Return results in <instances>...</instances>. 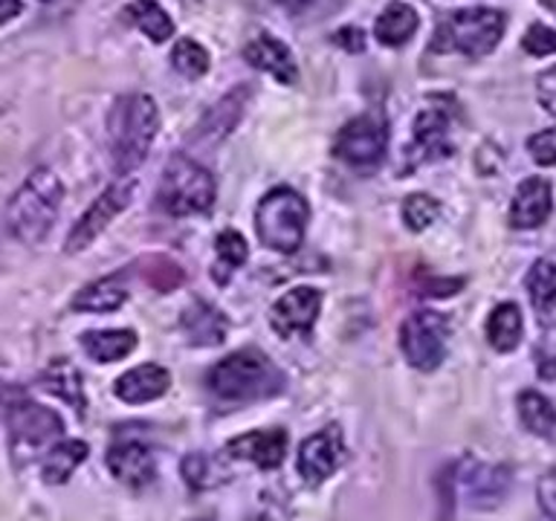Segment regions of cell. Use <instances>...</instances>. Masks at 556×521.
Wrapping results in <instances>:
<instances>
[{
    "label": "cell",
    "mask_w": 556,
    "mask_h": 521,
    "mask_svg": "<svg viewBox=\"0 0 556 521\" xmlns=\"http://www.w3.org/2000/svg\"><path fill=\"white\" fill-rule=\"evenodd\" d=\"M247 99H250V87H238L232 93H226L212 111L203 113V119L198 122V128L191 134V142L194 145H215V142L229 137L241 119Z\"/></svg>",
    "instance_id": "e0dca14e"
},
{
    "label": "cell",
    "mask_w": 556,
    "mask_h": 521,
    "mask_svg": "<svg viewBox=\"0 0 556 521\" xmlns=\"http://www.w3.org/2000/svg\"><path fill=\"white\" fill-rule=\"evenodd\" d=\"M536 93H539V102H542V107L556 116V67L545 69V73L539 76Z\"/></svg>",
    "instance_id": "f35d334b"
},
{
    "label": "cell",
    "mask_w": 556,
    "mask_h": 521,
    "mask_svg": "<svg viewBox=\"0 0 556 521\" xmlns=\"http://www.w3.org/2000/svg\"><path fill=\"white\" fill-rule=\"evenodd\" d=\"M545 3H547V7H551V9H554V12H556V0H545Z\"/></svg>",
    "instance_id": "ee69618b"
},
{
    "label": "cell",
    "mask_w": 556,
    "mask_h": 521,
    "mask_svg": "<svg viewBox=\"0 0 556 521\" xmlns=\"http://www.w3.org/2000/svg\"><path fill=\"white\" fill-rule=\"evenodd\" d=\"M125 276L128 272H113V276H104L93 284L81 287L73 302H70V310L76 313H113L119 310L125 298H128V284H125Z\"/></svg>",
    "instance_id": "7402d4cb"
},
{
    "label": "cell",
    "mask_w": 556,
    "mask_h": 521,
    "mask_svg": "<svg viewBox=\"0 0 556 521\" xmlns=\"http://www.w3.org/2000/svg\"><path fill=\"white\" fill-rule=\"evenodd\" d=\"M134 189H137V182L130 180V177H119L116 182H111V186H108V189L93 200V206L87 208L85 215L76 220V226L70 229L64 252L87 250V246H90V243H93L96 238L111 226L113 217L122 215V212L130 206Z\"/></svg>",
    "instance_id": "30bf717a"
},
{
    "label": "cell",
    "mask_w": 556,
    "mask_h": 521,
    "mask_svg": "<svg viewBox=\"0 0 556 521\" xmlns=\"http://www.w3.org/2000/svg\"><path fill=\"white\" fill-rule=\"evenodd\" d=\"M441 215V203L432 194H408L403 200V220L412 232H424Z\"/></svg>",
    "instance_id": "836d02e7"
},
{
    "label": "cell",
    "mask_w": 556,
    "mask_h": 521,
    "mask_svg": "<svg viewBox=\"0 0 556 521\" xmlns=\"http://www.w3.org/2000/svg\"><path fill=\"white\" fill-rule=\"evenodd\" d=\"M172 385V373L163 365H139V368H130L113 382V394L128 403V406H142V403H151V399L163 397L165 391Z\"/></svg>",
    "instance_id": "ac0fdd59"
},
{
    "label": "cell",
    "mask_w": 556,
    "mask_h": 521,
    "mask_svg": "<svg viewBox=\"0 0 556 521\" xmlns=\"http://www.w3.org/2000/svg\"><path fill=\"white\" fill-rule=\"evenodd\" d=\"M180 472H182V481L191 486V490H215L226 481V469L220 467V460L206 455V452H191L186 458L180 460Z\"/></svg>",
    "instance_id": "4dcf8cb0"
},
{
    "label": "cell",
    "mask_w": 556,
    "mask_h": 521,
    "mask_svg": "<svg viewBox=\"0 0 556 521\" xmlns=\"http://www.w3.org/2000/svg\"><path fill=\"white\" fill-rule=\"evenodd\" d=\"M172 64L177 67V73H182L186 78H200L208 69V52L203 50L198 41L182 38V41L174 43Z\"/></svg>",
    "instance_id": "e575fe53"
},
{
    "label": "cell",
    "mask_w": 556,
    "mask_h": 521,
    "mask_svg": "<svg viewBox=\"0 0 556 521\" xmlns=\"http://www.w3.org/2000/svg\"><path fill=\"white\" fill-rule=\"evenodd\" d=\"M156 200L172 217L206 215L212 203H215V180L191 156L177 154L165 165Z\"/></svg>",
    "instance_id": "52a82bcc"
},
{
    "label": "cell",
    "mask_w": 556,
    "mask_h": 521,
    "mask_svg": "<svg viewBox=\"0 0 556 521\" xmlns=\"http://www.w3.org/2000/svg\"><path fill=\"white\" fill-rule=\"evenodd\" d=\"M208 389L229 403L269 399L285 391V373L278 371L264 351L241 347V351L224 356L208 371Z\"/></svg>",
    "instance_id": "7a4b0ae2"
},
{
    "label": "cell",
    "mask_w": 556,
    "mask_h": 521,
    "mask_svg": "<svg viewBox=\"0 0 556 521\" xmlns=\"http://www.w3.org/2000/svg\"><path fill=\"white\" fill-rule=\"evenodd\" d=\"M226 452L238 460H250L261 469L281 467L287 452V432L285 429H264V432L238 434L226 443Z\"/></svg>",
    "instance_id": "2e32d148"
},
{
    "label": "cell",
    "mask_w": 556,
    "mask_h": 521,
    "mask_svg": "<svg viewBox=\"0 0 556 521\" xmlns=\"http://www.w3.org/2000/svg\"><path fill=\"white\" fill-rule=\"evenodd\" d=\"M458 493L464 501L476 510H493L504 501V495L510 493V469L495 467V463H481L476 458H464L458 463V475H455Z\"/></svg>",
    "instance_id": "8fae6325"
},
{
    "label": "cell",
    "mask_w": 556,
    "mask_h": 521,
    "mask_svg": "<svg viewBox=\"0 0 556 521\" xmlns=\"http://www.w3.org/2000/svg\"><path fill=\"white\" fill-rule=\"evenodd\" d=\"M130 272H137L148 287H154L156 293H172L186 281V272H182L180 264L165 258V255H146V258L134 260Z\"/></svg>",
    "instance_id": "f1b7e54d"
},
{
    "label": "cell",
    "mask_w": 556,
    "mask_h": 521,
    "mask_svg": "<svg viewBox=\"0 0 556 521\" xmlns=\"http://www.w3.org/2000/svg\"><path fill=\"white\" fill-rule=\"evenodd\" d=\"M180 328L191 345L215 347V345H224L229 321H226V316L217 310L215 304L198 298V302H191L189 307L182 310Z\"/></svg>",
    "instance_id": "d6986e66"
},
{
    "label": "cell",
    "mask_w": 556,
    "mask_h": 521,
    "mask_svg": "<svg viewBox=\"0 0 556 521\" xmlns=\"http://www.w3.org/2000/svg\"><path fill=\"white\" fill-rule=\"evenodd\" d=\"M321 293L313 287H293L287 290L269 310V325L278 336H311L313 325L319 319Z\"/></svg>",
    "instance_id": "4fadbf2b"
},
{
    "label": "cell",
    "mask_w": 556,
    "mask_h": 521,
    "mask_svg": "<svg viewBox=\"0 0 556 521\" xmlns=\"http://www.w3.org/2000/svg\"><path fill=\"white\" fill-rule=\"evenodd\" d=\"M307 220H311V206L299 191L273 189L258 200L255 206V232L258 241L273 252H295L302 246L304 232H307Z\"/></svg>",
    "instance_id": "8992f818"
},
{
    "label": "cell",
    "mask_w": 556,
    "mask_h": 521,
    "mask_svg": "<svg viewBox=\"0 0 556 521\" xmlns=\"http://www.w3.org/2000/svg\"><path fill=\"white\" fill-rule=\"evenodd\" d=\"M38 385H41L47 394L52 397L64 399L67 406H73L78 415H85L87 411V397H85V382H81V373L70 359L59 356V359H52L47 368L38 377Z\"/></svg>",
    "instance_id": "603a6c76"
},
{
    "label": "cell",
    "mask_w": 556,
    "mask_h": 521,
    "mask_svg": "<svg viewBox=\"0 0 556 521\" xmlns=\"http://www.w3.org/2000/svg\"><path fill=\"white\" fill-rule=\"evenodd\" d=\"M504 15L498 9L472 7L455 9L438 21L432 38V52H460L467 59H481L495 50L504 35Z\"/></svg>",
    "instance_id": "5b68a950"
},
{
    "label": "cell",
    "mask_w": 556,
    "mask_h": 521,
    "mask_svg": "<svg viewBox=\"0 0 556 521\" xmlns=\"http://www.w3.org/2000/svg\"><path fill=\"white\" fill-rule=\"evenodd\" d=\"M536 495H539V507H542V512L551 516V519H556V469H547L545 475L539 478Z\"/></svg>",
    "instance_id": "74e56055"
},
{
    "label": "cell",
    "mask_w": 556,
    "mask_h": 521,
    "mask_svg": "<svg viewBox=\"0 0 556 521\" xmlns=\"http://www.w3.org/2000/svg\"><path fill=\"white\" fill-rule=\"evenodd\" d=\"M521 328H525V321H521L519 304H495L493 313H490V319H486V342H490L498 354H510V351L519 347Z\"/></svg>",
    "instance_id": "d4e9b609"
},
{
    "label": "cell",
    "mask_w": 556,
    "mask_h": 521,
    "mask_svg": "<svg viewBox=\"0 0 556 521\" xmlns=\"http://www.w3.org/2000/svg\"><path fill=\"white\" fill-rule=\"evenodd\" d=\"M24 3L21 0H0V24H9L12 17L21 15Z\"/></svg>",
    "instance_id": "b9f144b4"
},
{
    "label": "cell",
    "mask_w": 556,
    "mask_h": 521,
    "mask_svg": "<svg viewBox=\"0 0 556 521\" xmlns=\"http://www.w3.org/2000/svg\"><path fill=\"white\" fill-rule=\"evenodd\" d=\"M417 24H420V17L408 3H389L374 24V35L386 47H403L417 33Z\"/></svg>",
    "instance_id": "4316f807"
},
{
    "label": "cell",
    "mask_w": 556,
    "mask_h": 521,
    "mask_svg": "<svg viewBox=\"0 0 556 521\" xmlns=\"http://www.w3.org/2000/svg\"><path fill=\"white\" fill-rule=\"evenodd\" d=\"M389 145V128L377 113H363L348 122L345 128L339 130L333 151L345 165L359 168V171H371L382 163Z\"/></svg>",
    "instance_id": "9c48e42d"
},
{
    "label": "cell",
    "mask_w": 556,
    "mask_h": 521,
    "mask_svg": "<svg viewBox=\"0 0 556 521\" xmlns=\"http://www.w3.org/2000/svg\"><path fill=\"white\" fill-rule=\"evenodd\" d=\"M333 38H337L339 47H345V50H351V52H359V50H363V43H365L363 33H359V29H354V26H348V29H339Z\"/></svg>",
    "instance_id": "60d3db41"
},
{
    "label": "cell",
    "mask_w": 556,
    "mask_h": 521,
    "mask_svg": "<svg viewBox=\"0 0 556 521\" xmlns=\"http://www.w3.org/2000/svg\"><path fill=\"white\" fill-rule=\"evenodd\" d=\"M108 469L113 472V478H119L122 484L134 486V490L148 486L156 475L154 455H151L146 443L134 441V437H119L116 443H111Z\"/></svg>",
    "instance_id": "5bb4252c"
},
{
    "label": "cell",
    "mask_w": 556,
    "mask_h": 521,
    "mask_svg": "<svg viewBox=\"0 0 556 521\" xmlns=\"http://www.w3.org/2000/svg\"><path fill=\"white\" fill-rule=\"evenodd\" d=\"M194 521H212V519H194Z\"/></svg>",
    "instance_id": "bcb514c9"
},
{
    "label": "cell",
    "mask_w": 556,
    "mask_h": 521,
    "mask_svg": "<svg viewBox=\"0 0 556 521\" xmlns=\"http://www.w3.org/2000/svg\"><path fill=\"white\" fill-rule=\"evenodd\" d=\"M160 130V107L151 96L130 93L116 99L108 113V142L116 171L128 177L146 163Z\"/></svg>",
    "instance_id": "6da1fadb"
},
{
    "label": "cell",
    "mask_w": 556,
    "mask_h": 521,
    "mask_svg": "<svg viewBox=\"0 0 556 521\" xmlns=\"http://www.w3.org/2000/svg\"><path fill=\"white\" fill-rule=\"evenodd\" d=\"M530 304L539 313H551L556 307V260L539 258L525 276Z\"/></svg>",
    "instance_id": "d6a6232c"
},
{
    "label": "cell",
    "mask_w": 556,
    "mask_h": 521,
    "mask_svg": "<svg viewBox=\"0 0 556 521\" xmlns=\"http://www.w3.org/2000/svg\"><path fill=\"white\" fill-rule=\"evenodd\" d=\"M464 287V278H429V284H420L417 293L432 295V298H446V295H455Z\"/></svg>",
    "instance_id": "ab89813d"
},
{
    "label": "cell",
    "mask_w": 556,
    "mask_h": 521,
    "mask_svg": "<svg viewBox=\"0 0 556 521\" xmlns=\"http://www.w3.org/2000/svg\"><path fill=\"white\" fill-rule=\"evenodd\" d=\"M554 212V191L545 177H528L516 189L510 206V226L513 229H536Z\"/></svg>",
    "instance_id": "9a60e30c"
},
{
    "label": "cell",
    "mask_w": 556,
    "mask_h": 521,
    "mask_svg": "<svg viewBox=\"0 0 556 521\" xmlns=\"http://www.w3.org/2000/svg\"><path fill=\"white\" fill-rule=\"evenodd\" d=\"M542 521H556V519H551V516H545V519H542Z\"/></svg>",
    "instance_id": "f6af8a7d"
},
{
    "label": "cell",
    "mask_w": 556,
    "mask_h": 521,
    "mask_svg": "<svg viewBox=\"0 0 556 521\" xmlns=\"http://www.w3.org/2000/svg\"><path fill=\"white\" fill-rule=\"evenodd\" d=\"M446 339H450V319L438 310L412 313L400 328L403 356L417 371H434L443 363Z\"/></svg>",
    "instance_id": "ba28073f"
},
{
    "label": "cell",
    "mask_w": 556,
    "mask_h": 521,
    "mask_svg": "<svg viewBox=\"0 0 556 521\" xmlns=\"http://www.w3.org/2000/svg\"><path fill=\"white\" fill-rule=\"evenodd\" d=\"M345 437H342V429L337 423H330L328 429H319L316 434H311L307 441L302 443L299 449V475L307 481V484H321L328 481L333 472H337L342 463H345Z\"/></svg>",
    "instance_id": "7c38bea8"
},
{
    "label": "cell",
    "mask_w": 556,
    "mask_h": 521,
    "mask_svg": "<svg viewBox=\"0 0 556 521\" xmlns=\"http://www.w3.org/2000/svg\"><path fill=\"white\" fill-rule=\"evenodd\" d=\"M139 345V336L134 330H87L81 333V347L85 354L96 363H119L128 354H134V347Z\"/></svg>",
    "instance_id": "cb8c5ba5"
},
{
    "label": "cell",
    "mask_w": 556,
    "mask_h": 521,
    "mask_svg": "<svg viewBox=\"0 0 556 521\" xmlns=\"http://www.w3.org/2000/svg\"><path fill=\"white\" fill-rule=\"evenodd\" d=\"M285 3H290V7H302V3H307V0H285Z\"/></svg>",
    "instance_id": "7bdbcfd3"
},
{
    "label": "cell",
    "mask_w": 556,
    "mask_h": 521,
    "mask_svg": "<svg viewBox=\"0 0 556 521\" xmlns=\"http://www.w3.org/2000/svg\"><path fill=\"white\" fill-rule=\"evenodd\" d=\"M215 267H212V278H215L217 284H226L232 272L241 267L250 250H247V241H243L241 232H235V229H224V232L217 234L215 241Z\"/></svg>",
    "instance_id": "1f68e13d"
},
{
    "label": "cell",
    "mask_w": 556,
    "mask_h": 521,
    "mask_svg": "<svg viewBox=\"0 0 556 521\" xmlns=\"http://www.w3.org/2000/svg\"><path fill=\"white\" fill-rule=\"evenodd\" d=\"M243 59L250 61L252 67L264 69L269 76L281 81V85H295L299 67H295L293 52L287 50L285 43L276 41L273 35H258L243 47Z\"/></svg>",
    "instance_id": "ffe728a7"
},
{
    "label": "cell",
    "mask_w": 556,
    "mask_h": 521,
    "mask_svg": "<svg viewBox=\"0 0 556 521\" xmlns=\"http://www.w3.org/2000/svg\"><path fill=\"white\" fill-rule=\"evenodd\" d=\"M64 186L50 168H35L7 206V226L21 243H41L59 217Z\"/></svg>",
    "instance_id": "3957f363"
},
{
    "label": "cell",
    "mask_w": 556,
    "mask_h": 521,
    "mask_svg": "<svg viewBox=\"0 0 556 521\" xmlns=\"http://www.w3.org/2000/svg\"><path fill=\"white\" fill-rule=\"evenodd\" d=\"M125 17L154 43L168 41L174 35V21L156 0H134L125 7Z\"/></svg>",
    "instance_id": "83f0119b"
},
{
    "label": "cell",
    "mask_w": 556,
    "mask_h": 521,
    "mask_svg": "<svg viewBox=\"0 0 556 521\" xmlns=\"http://www.w3.org/2000/svg\"><path fill=\"white\" fill-rule=\"evenodd\" d=\"M452 151L450 145V119L441 111H426L415 119V148L408 165H420L426 160H438Z\"/></svg>",
    "instance_id": "44dd1931"
},
{
    "label": "cell",
    "mask_w": 556,
    "mask_h": 521,
    "mask_svg": "<svg viewBox=\"0 0 556 521\" xmlns=\"http://www.w3.org/2000/svg\"><path fill=\"white\" fill-rule=\"evenodd\" d=\"M0 408L7 411L9 441L17 463H26L35 452L55 443L64 432V420L52 408L29 399L26 391L15 385H0Z\"/></svg>",
    "instance_id": "277c9868"
},
{
    "label": "cell",
    "mask_w": 556,
    "mask_h": 521,
    "mask_svg": "<svg viewBox=\"0 0 556 521\" xmlns=\"http://www.w3.org/2000/svg\"><path fill=\"white\" fill-rule=\"evenodd\" d=\"M521 47H525V52H530V55H536V59H542V55H554L556 29H551V26L545 24H533L528 33H525V38H521Z\"/></svg>",
    "instance_id": "d590c367"
},
{
    "label": "cell",
    "mask_w": 556,
    "mask_h": 521,
    "mask_svg": "<svg viewBox=\"0 0 556 521\" xmlns=\"http://www.w3.org/2000/svg\"><path fill=\"white\" fill-rule=\"evenodd\" d=\"M528 151L536 165H556V128L533 134L528 139Z\"/></svg>",
    "instance_id": "8d00e7d4"
},
{
    "label": "cell",
    "mask_w": 556,
    "mask_h": 521,
    "mask_svg": "<svg viewBox=\"0 0 556 521\" xmlns=\"http://www.w3.org/2000/svg\"><path fill=\"white\" fill-rule=\"evenodd\" d=\"M87 460V443L85 441H59L52 443L47 455H43L41 475L47 484H67L70 475L76 472Z\"/></svg>",
    "instance_id": "484cf974"
},
{
    "label": "cell",
    "mask_w": 556,
    "mask_h": 521,
    "mask_svg": "<svg viewBox=\"0 0 556 521\" xmlns=\"http://www.w3.org/2000/svg\"><path fill=\"white\" fill-rule=\"evenodd\" d=\"M519 420L530 434L551 437L556 432V406L539 391H521L519 394Z\"/></svg>",
    "instance_id": "f546056e"
}]
</instances>
